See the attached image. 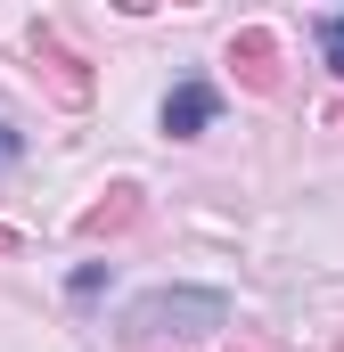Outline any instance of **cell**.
I'll return each instance as SVG.
<instances>
[{"label":"cell","mask_w":344,"mask_h":352,"mask_svg":"<svg viewBox=\"0 0 344 352\" xmlns=\"http://www.w3.org/2000/svg\"><path fill=\"white\" fill-rule=\"evenodd\" d=\"M320 58H328V74L344 82V8H328V16H320Z\"/></svg>","instance_id":"6"},{"label":"cell","mask_w":344,"mask_h":352,"mask_svg":"<svg viewBox=\"0 0 344 352\" xmlns=\"http://www.w3.org/2000/svg\"><path fill=\"white\" fill-rule=\"evenodd\" d=\"M131 221H140V188H131V180H115V188H107V205H90V213H83V238H115V230H131Z\"/></svg>","instance_id":"5"},{"label":"cell","mask_w":344,"mask_h":352,"mask_svg":"<svg viewBox=\"0 0 344 352\" xmlns=\"http://www.w3.org/2000/svg\"><path fill=\"white\" fill-rule=\"evenodd\" d=\"M107 278H115V263H83L74 278H66V295H74V303H90V295H98Z\"/></svg>","instance_id":"7"},{"label":"cell","mask_w":344,"mask_h":352,"mask_svg":"<svg viewBox=\"0 0 344 352\" xmlns=\"http://www.w3.org/2000/svg\"><path fill=\"white\" fill-rule=\"evenodd\" d=\"M213 115H222V90L213 82H172V98H164V131L172 140H197V131H213Z\"/></svg>","instance_id":"2"},{"label":"cell","mask_w":344,"mask_h":352,"mask_svg":"<svg viewBox=\"0 0 344 352\" xmlns=\"http://www.w3.org/2000/svg\"><path fill=\"white\" fill-rule=\"evenodd\" d=\"M33 58L50 66V82H58V98H66V107H83V98H90V74H83V58H74V50H66V41L50 33V25L33 33Z\"/></svg>","instance_id":"3"},{"label":"cell","mask_w":344,"mask_h":352,"mask_svg":"<svg viewBox=\"0 0 344 352\" xmlns=\"http://www.w3.org/2000/svg\"><path fill=\"white\" fill-rule=\"evenodd\" d=\"M0 254H17V230H0Z\"/></svg>","instance_id":"9"},{"label":"cell","mask_w":344,"mask_h":352,"mask_svg":"<svg viewBox=\"0 0 344 352\" xmlns=\"http://www.w3.org/2000/svg\"><path fill=\"white\" fill-rule=\"evenodd\" d=\"M17 156H25V140H17V131H8V123H0V173H8V164H17Z\"/></svg>","instance_id":"8"},{"label":"cell","mask_w":344,"mask_h":352,"mask_svg":"<svg viewBox=\"0 0 344 352\" xmlns=\"http://www.w3.org/2000/svg\"><path fill=\"white\" fill-rule=\"evenodd\" d=\"M230 66H238L255 90H279V41H270L262 25H246V33L230 41Z\"/></svg>","instance_id":"4"},{"label":"cell","mask_w":344,"mask_h":352,"mask_svg":"<svg viewBox=\"0 0 344 352\" xmlns=\"http://www.w3.org/2000/svg\"><path fill=\"white\" fill-rule=\"evenodd\" d=\"M205 328H230L222 287H148L131 303V336H205Z\"/></svg>","instance_id":"1"}]
</instances>
